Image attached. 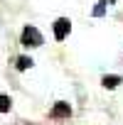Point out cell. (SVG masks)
I'll return each instance as SVG.
<instances>
[{
    "instance_id": "obj_1",
    "label": "cell",
    "mask_w": 123,
    "mask_h": 125,
    "mask_svg": "<svg viewBox=\"0 0 123 125\" xmlns=\"http://www.w3.org/2000/svg\"><path fill=\"white\" fill-rule=\"evenodd\" d=\"M22 44H25V47H39V44H42V34H39V30L27 25V27L22 30Z\"/></svg>"
},
{
    "instance_id": "obj_2",
    "label": "cell",
    "mask_w": 123,
    "mask_h": 125,
    "mask_svg": "<svg viewBox=\"0 0 123 125\" xmlns=\"http://www.w3.org/2000/svg\"><path fill=\"white\" fill-rule=\"evenodd\" d=\"M69 30H72V22H69L67 17H59V20L54 22V39L62 42V39L69 34Z\"/></svg>"
},
{
    "instance_id": "obj_3",
    "label": "cell",
    "mask_w": 123,
    "mask_h": 125,
    "mask_svg": "<svg viewBox=\"0 0 123 125\" xmlns=\"http://www.w3.org/2000/svg\"><path fill=\"white\" fill-rule=\"evenodd\" d=\"M72 115V108H69V103H64V101H59L54 108H52V118H69Z\"/></svg>"
},
{
    "instance_id": "obj_4",
    "label": "cell",
    "mask_w": 123,
    "mask_h": 125,
    "mask_svg": "<svg viewBox=\"0 0 123 125\" xmlns=\"http://www.w3.org/2000/svg\"><path fill=\"white\" fill-rule=\"evenodd\" d=\"M106 88H116L118 83H121V76H103V81H101Z\"/></svg>"
},
{
    "instance_id": "obj_5",
    "label": "cell",
    "mask_w": 123,
    "mask_h": 125,
    "mask_svg": "<svg viewBox=\"0 0 123 125\" xmlns=\"http://www.w3.org/2000/svg\"><path fill=\"white\" fill-rule=\"evenodd\" d=\"M32 64H35V61H32L30 56H20V59H17V69H20V71H25V69H30Z\"/></svg>"
},
{
    "instance_id": "obj_6",
    "label": "cell",
    "mask_w": 123,
    "mask_h": 125,
    "mask_svg": "<svg viewBox=\"0 0 123 125\" xmlns=\"http://www.w3.org/2000/svg\"><path fill=\"white\" fill-rule=\"evenodd\" d=\"M10 110V96L0 93V113H8Z\"/></svg>"
},
{
    "instance_id": "obj_7",
    "label": "cell",
    "mask_w": 123,
    "mask_h": 125,
    "mask_svg": "<svg viewBox=\"0 0 123 125\" xmlns=\"http://www.w3.org/2000/svg\"><path fill=\"white\" fill-rule=\"evenodd\" d=\"M94 15H96V17H103V15H106V0L96 3V8H94Z\"/></svg>"
}]
</instances>
